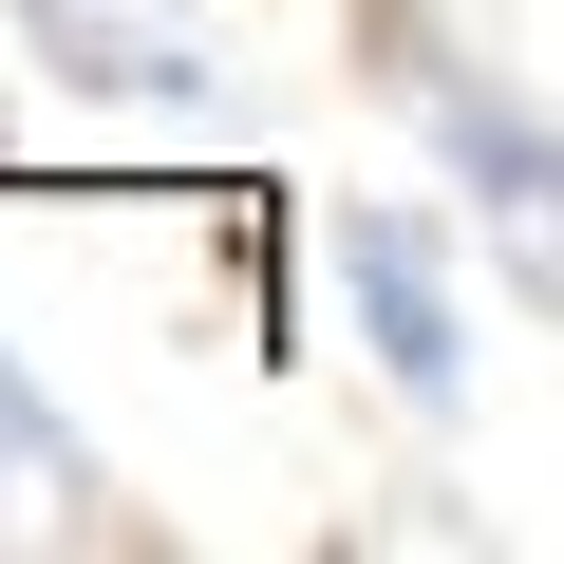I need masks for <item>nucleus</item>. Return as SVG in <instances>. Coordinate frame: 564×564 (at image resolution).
Wrapping results in <instances>:
<instances>
[{"mask_svg": "<svg viewBox=\"0 0 564 564\" xmlns=\"http://www.w3.org/2000/svg\"><path fill=\"white\" fill-rule=\"evenodd\" d=\"M0 20H20L39 76H76V95H113V113H207V57H188L170 0H0Z\"/></svg>", "mask_w": 564, "mask_h": 564, "instance_id": "3", "label": "nucleus"}, {"mask_svg": "<svg viewBox=\"0 0 564 564\" xmlns=\"http://www.w3.org/2000/svg\"><path fill=\"white\" fill-rule=\"evenodd\" d=\"M358 57H377V95L452 151V188H470V226L508 245V282L545 302V188H564V170H545V113H527L470 39L433 20V0H358Z\"/></svg>", "mask_w": 564, "mask_h": 564, "instance_id": "1", "label": "nucleus"}, {"mask_svg": "<svg viewBox=\"0 0 564 564\" xmlns=\"http://www.w3.org/2000/svg\"><path fill=\"white\" fill-rule=\"evenodd\" d=\"M321 263H339V321H358V358L414 395V414H470V282H452V245L414 226V207H339L321 226Z\"/></svg>", "mask_w": 564, "mask_h": 564, "instance_id": "2", "label": "nucleus"}, {"mask_svg": "<svg viewBox=\"0 0 564 564\" xmlns=\"http://www.w3.org/2000/svg\"><path fill=\"white\" fill-rule=\"evenodd\" d=\"M0 489H39L57 527H95V489H113V470H95V433L39 395V358H20V339H0Z\"/></svg>", "mask_w": 564, "mask_h": 564, "instance_id": "4", "label": "nucleus"}]
</instances>
